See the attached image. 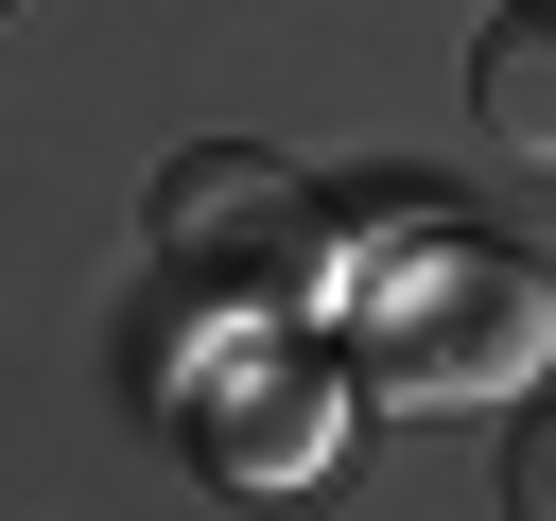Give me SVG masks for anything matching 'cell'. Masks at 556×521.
<instances>
[{
    "label": "cell",
    "instance_id": "obj_5",
    "mask_svg": "<svg viewBox=\"0 0 556 521\" xmlns=\"http://www.w3.org/2000/svg\"><path fill=\"white\" fill-rule=\"evenodd\" d=\"M504 521H556V399L504 434Z\"/></svg>",
    "mask_w": 556,
    "mask_h": 521
},
{
    "label": "cell",
    "instance_id": "obj_3",
    "mask_svg": "<svg viewBox=\"0 0 556 521\" xmlns=\"http://www.w3.org/2000/svg\"><path fill=\"white\" fill-rule=\"evenodd\" d=\"M469 122H486V156L556 174V0H504V35L469 52Z\"/></svg>",
    "mask_w": 556,
    "mask_h": 521
},
{
    "label": "cell",
    "instance_id": "obj_1",
    "mask_svg": "<svg viewBox=\"0 0 556 521\" xmlns=\"http://www.w3.org/2000/svg\"><path fill=\"white\" fill-rule=\"evenodd\" d=\"M139 260H156V295H191V313L261 330V313H295V295L330 278V208H313V174H295V156L208 139V156H174V174H156Z\"/></svg>",
    "mask_w": 556,
    "mask_h": 521
},
{
    "label": "cell",
    "instance_id": "obj_2",
    "mask_svg": "<svg viewBox=\"0 0 556 521\" xmlns=\"http://www.w3.org/2000/svg\"><path fill=\"white\" fill-rule=\"evenodd\" d=\"M556 347V295L504 260V243H417L365 313V399H417V417H469V399H521Z\"/></svg>",
    "mask_w": 556,
    "mask_h": 521
},
{
    "label": "cell",
    "instance_id": "obj_4",
    "mask_svg": "<svg viewBox=\"0 0 556 521\" xmlns=\"http://www.w3.org/2000/svg\"><path fill=\"white\" fill-rule=\"evenodd\" d=\"M313 434H330V399H313V382H243L208 469H226V486H295V469H313Z\"/></svg>",
    "mask_w": 556,
    "mask_h": 521
}]
</instances>
